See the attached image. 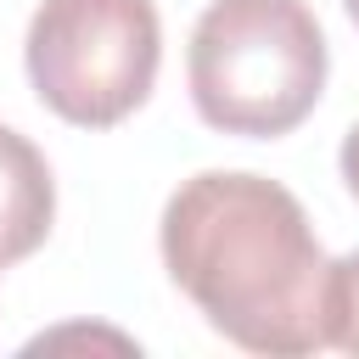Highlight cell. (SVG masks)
I'll list each match as a JSON object with an SVG mask.
<instances>
[{
  "label": "cell",
  "mask_w": 359,
  "mask_h": 359,
  "mask_svg": "<svg viewBox=\"0 0 359 359\" xmlns=\"http://www.w3.org/2000/svg\"><path fill=\"white\" fill-rule=\"evenodd\" d=\"M325 348L359 353V252L325 264Z\"/></svg>",
  "instance_id": "obj_5"
},
{
  "label": "cell",
  "mask_w": 359,
  "mask_h": 359,
  "mask_svg": "<svg viewBox=\"0 0 359 359\" xmlns=\"http://www.w3.org/2000/svg\"><path fill=\"white\" fill-rule=\"evenodd\" d=\"M56 219V180L45 151L17 135L11 123H0V269L22 264Z\"/></svg>",
  "instance_id": "obj_4"
},
{
  "label": "cell",
  "mask_w": 359,
  "mask_h": 359,
  "mask_svg": "<svg viewBox=\"0 0 359 359\" xmlns=\"http://www.w3.org/2000/svg\"><path fill=\"white\" fill-rule=\"evenodd\" d=\"M325 34L303 0H213L191 28V101L202 123L247 140L297 129L325 90Z\"/></svg>",
  "instance_id": "obj_2"
},
{
  "label": "cell",
  "mask_w": 359,
  "mask_h": 359,
  "mask_svg": "<svg viewBox=\"0 0 359 359\" xmlns=\"http://www.w3.org/2000/svg\"><path fill=\"white\" fill-rule=\"evenodd\" d=\"M22 56L56 118L112 129L157 84L163 22L151 0H39Z\"/></svg>",
  "instance_id": "obj_3"
},
{
  "label": "cell",
  "mask_w": 359,
  "mask_h": 359,
  "mask_svg": "<svg viewBox=\"0 0 359 359\" xmlns=\"http://www.w3.org/2000/svg\"><path fill=\"white\" fill-rule=\"evenodd\" d=\"M174 286L247 353L325 348V252L303 202L264 174H191L163 208Z\"/></svg>",
  "instance_id": "obj_1"
},
{
  "label": "cell",
  "mask_w": 359,
  "mask_h": 359,
  "mask_svg": "<svg viewBox=\"0 0 359 359\" xmlns=\"http://www.w3.org/2000/svg\"><path fill=\"white\" fill-rule=\"evenodd\" d=\"M348 6V17H353V28H359V0H342Z\"/></svg>",
  "instance_id": "obj_7"
},
{
  "label": "cell",
  "mask_w": 359,
  "mask_h": 359,
  "mask_svg": "<svg viewBox=\"0 0 359 359\" xmlns=\"http://www.w3.org/2000/svg\"><path fill=\"white\" fill-rule=\"evenodd\" d=\"M342 180H348V191L359 196V123H353L348 140H342Z\"/></svg>",
  "instance_id": "obj_6"
}]
</instances>
